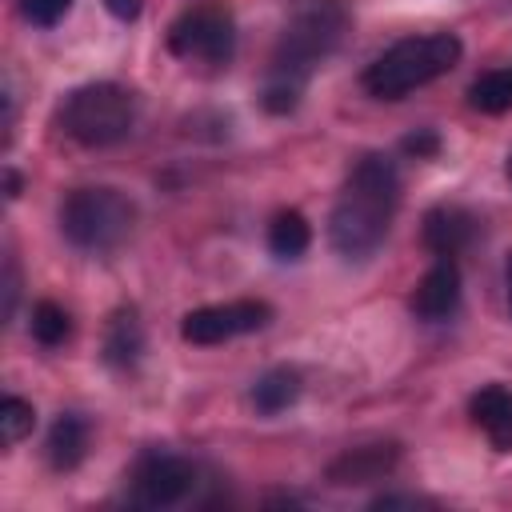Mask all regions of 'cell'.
<instances>
[{"label":"cell","instance_id":"cell-22","mask_svg":"<svg viewBox=\"0 0 512 512\" xmlns=\"http://www.w3.org/2000/svg\"><path fill=\"white\" fill-rule=\"evenodd\" d=\"M104 8H108L116 20H124V24H128V20H136V16H140L144 0H104Z\"/></svg>","mask_w":512,"mask_h":512},{"label":"cell","instance_id":"cell-10","mask_svg":"<svg viewBox=\"0 0 512 512\" xmlns=\"http://www.w3.org/2000/svg\"><path fill=\"white\" fill-rule=\"evenodd\" d=\"M480 232V220L460 204H436L424 216V248L432 256H460Z\"/></svg>","mask_w":512,"mask_h":512},{"label":"cell","instance_id":"cell-3","mask_svg":"<svg viewBox=\"0 0 512 512\" xmlns=\"http://www.w3.org/2000/svg\"><path fill=\"white\" fill-rule=\"evenodd\" d=\"M460 36L456 32H424V36H404L392 48H384L368 68H364V88L376 100H400L440 76H448L460 64Z\"/></svg>","mask_w":512,"mask_h":512},{"label":"cell","instance_id":"cell-20","mask_svg":"<svg viewBox=\"0 0 512 512\" xmlns=\"http://www.w3.org/2000/svg\"><path fill=\"white\" fill-rule=\"evenodd\" d=\"M16 4H20V16L28 24H36V28L60 24L68 16V8H72V0H16Z\"/></svg>","mask_w":512,"mask_h":512},{"label":"cell","instance_id":"cell-16","mask_svg":"<svg viewBox=\"0 0 512 512\" xmlns=\"http://www.w3.org/2000/svg\"><path fill=\"white\" fill-rule=\"evenodd\" d=\"M308 244H312V228H308V220L296 208H284V212L272 216V224H268V248H272V256L300 260L308 252Z\"/></svg>","mask_w":512,"mask_h":512},{"label":"cell","instance_id":"cell-25","mask_svg":"<svg viewBox=\"0 0 512 512\" xmlns=\"http://www.w3.org/2000/svg\"><path fill=\"white\" fill-rule=\"evenodd\" d=\"M504 172H508V180H512V152H508V164H504Z\"/></svg>","mask_w":512,"mask_h":512},{"label":"cell","instance_id":"cell-7","mask_svg":"<svg viewBox=\"0 0 512 512\" xmlns=\"http://www.w3.org/2000/svg\"><path fill=\"white\" fill-rule=\"evenodd\" d=\"M196 488L192 460L176 452H144L128 472V496L140 508H172Z\"/></svg>","mask_w":512,"mask_h":512},{"label":"cell","instance_id":"cell-2","mask_svg":"<svg viewBox=\"0 0 512 512\" xmlns=\"http://www.w3.org/2000/svg\"><path fill=\"white\" fill-rule=\"evenodd\" d=\"M400 208V172L384 152H368L348 172L332 216H328V244L344 260H368L388 240V228Z\"/></svg>","mask_w":512,"mask_h":512},{"label":"cell","instance_id":"cell-4","mask_svg":"<svg viewBox=\"0 0 512 512\" xmlns=\"http://www.w3.org/2000/svg\"><path fill=\"white\" fill-rule=\"evenodd\" d=\"M136 124V96L124 84L96 80L80 84L60 104V128L84 148H112Z\"/></svg>","mask_w":512,"mask_h":512},{"label":"cell","instance_id":"cell-23","mask_svg":"<svg viewBox=\"0 0 512 512\" xmlns=\"http://www.w3.org/2000/svg\"><path fill=\"white\" fill-rule=\"evenodd\" d=\"M504 288H508V308H512V252H508V264H504Z\"/></svg>","mask_w":512,"mask_h":512},{"label":"cell","instance_id":"cell-9","mask_svg":"<svg viewBox=\"0 0 512 512\" xmlns=\"http://www.w3.org/2000/svg\"><path fill=\"white\" fill-rule=\"evenodd\" d=\"M456 308H460V268L452 256H436V264L420 276L412 292V312L428 324H440L456 316Z\"/></svg>","mask_w":512,"mask_h":512},{"label":"cell","instance_id":"cell-17","mask_svg":"<svg viewBox=\"0 0 512 512\" xmlns=\"http://www.w3.org/2000/svg\"><path fill=\"white\" fill-rule=\"evenodd\" d=\"M468 104L484 116H500L512 108V64L488 68L468 84Z\"/></svg>","mask_w":512,"mask_h":512},{"label":"cell","instance_id":"cell-6","mask_svg":"<svg viewBox=\"0 0 512 512\" xmlns=\"http://www.w3.org/2000/svg\"><path fill=\"white\" fill-rule=\"evenodd\" d=\"M168 52L188 64L224 68L236 52V16L224 0H200L184 8L168 28Z\"/></svg>","mask_w":512,"mask_h":512},{"label":"cell","instance_id":"cell-11","mask_svg":"<svg viewBox=\"0 0 512 512\" xmlns=\"http://www.w3.org/2000/svg\"><path fill=\"white\" fill-rule=\"evenodd\" d=\"M396 460H400L396 444H360L328 464V480L332 484H372V480H384L396 468Z\"/></svg>","mask_w":512,"mask_h":512},{"label":"cell","instance_id":"cell-13","mask_svg":"<svg viewBox=\"0 0 512 512\" xmlns=\"http://www.w3.org/2000/svg\"><path fill=\"white\" fill-rule=\"evenodd\" d=\"M88 440H92V428L80 412H60L48 428V440H44V456L56 472H72L84 464L88 456Z\"/></svg>","mask_w":512,"mask_h":512},{"label":"cell","instance_id":"cell-14","mask_svg":"<svg viewBox=\"0 0 512 512\" xmlns=\"http://www.w3.org/2000/svg\"><path fill=\"white\" fill-rule=\"evenodd\" d=\"M144 356V324H140V312L136 308H116L108 328H104V360L116 368V372H128L136 368Z\"/></svg>","mask_w":512,"mask_h":512},{"label":"cell","instance_id":"cell-18","mask_svg":"<svg viewBox=\"0 0 512 512\" xmlns=\"http://www.w3.org/2000/svg\"><path fill=\"white\" fill-rule=\"evenodd\" d=\"M32 336H36L44 348H60V344H68V336H72V316H68L56 300H40V304L32 308Z\"/></svg>","mask_w":512,"mask_h":512},{"label":"cell","instance_id":"cell-21","mask_svg":"<svg viewBox=\"0 0 512 512\" xmlns=\"http://www.w3.org/2000/svg\"><path fill=\"white\" fill-rule=\"evenodd\" d=\"M436 148H440V140H436V132H428V128H424V132H412V136L404 140V152H412L416 160H420V156H432Z\"/></svg>","mask_w":512,"mask_h":512},{"label":"cell","instance_id":"cell-8","mask_svg":"<svg viewBox=\"0 0 512 512\" xmlns=\"http://www.w3.org/2000/svg\"><path fill=\"white\" fill-rule=\"evenodd\" d=\"M272 320V308L264 300H228V304H204L184 316L180 336L188 344H224L244 332H256Z\"/></svg>","mask_w":512,"mask_h":512},{"label":"cell","instance_id":"cell-24","mask_svg":"<svg viewBox=\"0 0 512 512\" xmlns=\"http://www.w3.org/2000/svg\"><path fill=\"white\" fill-rule=\"evenodd\" d=\"M16 196H20V176L8 172V200H16Z\"/></svg>","mask_w":512,"mask_h":512},{"label":"cell","instance_id":"cell-12","mask_svg":"<svg viewBox=\"0 0 512 512\" xmlns=\"http://www.w3.org/2000/svg\"><path fill=\"white\" fill-rule=\"evenodd\" d=\"M468 412H472V424L488 436V444L496 452H512V388L484 384L468 400Z\"/></svg>","mask_w":512,"mask_h":512},{"label":"cell","instance_id":"cell-15","mask_svg":"<svg viewBox=\"0 0 512 512\" xmlns=\"http://www.w3.org/2000/svg\"><path fill=\"white\" fill-rule=\"evenodd\" d=\"M300 372L296 368H268L256 384H252V408L260 416H276L284 408H292L300 400Z\"/></svg>","mask_w":512,"mask_h":512},{"label":"cell","instance_id":"cell-19","mask_svg":"<svg viewBox=\"0 0 512 512\" xmlns=\"http://www.w3.org/2000/svg\"><path fill=\"white\" fill-rule=\"evenodd\" d=\"M32 424H36V412H32L28 400H20V396H4L0 400V436H4L8 448L20 444L32 432Z\"/></svg>","mask_w":512,"mask_h":512},{"label":"cell","instance_id":"cell-5","mask_svg":"<svg viewBox=\"0 0 512 512\" xmlns=\"http://www.w3.org/2000/svg\"><path fill=\"white\" fill-rule=\"evenodd\" d=\"M132 224H136V204L108 184L72 188L60 204V232L68 236V244L84 252H108L124 244Z\"/></svg>","mask_w":512,"mask_h":512},{"label":"cell","instance_id":"cell-1","mask_svg":"<svg viewBox=\"0 0 512 512\" xmlns=\"http://www.w3.org/2000/svg\"><path fill=\"white\" fill-rule=\"evenodd\" d=\"M348 32L344 0H296L280 28V40L268 56V72L260 84V104L272 116H284L300 104L316 64H324Z\"/></svg>","mask_w":512,"mask_h":512}]
</instances>
